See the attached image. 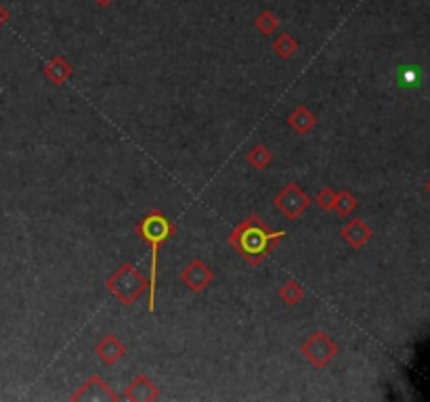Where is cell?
I'll return each instance as SVG.
<instances>
[{
  "label": "cell",
  "mask_w": 430,
  "mask_h": 402,
  "mask_svg": "<svg viewBox=\"0 0 430 402\" xmlns=\"http://www.w3.org/2000/svg\"><path fill=\"white\" fill-rule=\"evenodd\" d=\"M280 237H284V233H267L259 222H246L237 229L231 241L240 248V252L246 258H252V256L261 258L267 254L271 243Z\"/></svg>",
  "instance_id": "1"
},
{
  "label": "cell",
  "mask_w": 430,
  "mask_h": 402,
  "mask_svg": "<svg viewBox=\"0 0 430 402\" xmlns=\"http://www.w3.org/2000/svg\"><path fill=\"white\" fill-rule=\"evenodd\" d=\"M172 233V225L162 216V214H151L147 216L141 225V237H143L145 243L151 246V310H153V291H155V267H157V250H159V243Z\"/></svg>",
  "instance_id": "2"
},
{
  "label": "cell",
  "mask_w": 430,
  "mask_h": 402,
  "mask_svg": "<svg viewBox=\"0 0 430 402\" xmlns=\"http://www.w3.org/2000/svg\"><path fill=\"white\" fill-rule=\"evenodd\" d=\"M143 285L145 281L133 267H124L110 281V289L126 304H131L143 291Z\"/></svg>",
  "instance_id": "3"
},
{
  "label": "cell",
  "mask_w": 430,
  "mask_h": 402,
  "mask_svg": "<svg viewBox=\"0 0 430 402\" xmlns=\"http://www.w3.org/2000/svg\"><path fill=\"white\" fill-rule=\"evenodd\" d=\"M304 354L308 356L311 363L315 365H325L334 356V346L325 335H313L308 344L304 346Z\"/></svg>",
  "instance_id": "4"
},
{
  "label": "cell",
  "mask_w": 430,
  "mask_h": 402,
  "mask_svg": "<svg viewBox=\"0 0 430 402\" xmlns=\"http://www.w3.org/2000/svg\"><path fill=\"white\" fill-rule=\"evenodd\" d=\"M306 199H304V195L294 187V185H289L286 189V193L280 197V208L286 212L289 218H294V216H298L304 208H306Z\"/></svg>",
  "instance_id": "5"
},
{
  "label": "cell",
  "mask_w": 430,
  "mask_h": 402,
  "mask_svg": "<svg viewBox=\"0 0 430 402\" xmlns=\"http://www.w3.org/2000/svg\"><path fill=\"white\" fill-rule=\"evenodd\" d=\"M183 279L191 285V289H204V285L210 283L212 274H210V270L204 267L202 262H193L191 267L185 270Z\"/></svg>",
  "instance_id": "6"
},
{
  "label": "cell",
  "mask_w": 430,
  "mask_h": 402,
  "mask_svg": "<svg viewBox=\"0 0 430 402\" xmlns=\"http://www.w3.org/2000/svg\"><path fill=\"white\" fill-rule=\"evenodd\" d=\"M99 354L103 356V361L107 363H114L116 359L122 356V346L116 337H107L101 346H99Z\"/></svg>",
  "instance_id": "7"
},
{
  "label": "cell",
  "mask_w": 430,
  "mask_h": 402,
  "mask_svg": "<svg viewBox=\"0 0 430 402\" xmlns=\"http://www.w3.org/2000/svg\"><path fill=\"white\" fill-rule=\"evenodd\" d=\"M275 25H278V19H275V15L273 13H263L259 19H256V27L263 32V34H271L273 29H275Z\"/></svg>",
  "instance_id": "8"
},
{
  "label": "cell",
  "mask_w": 430,
  "mask_h": 402,
  "mask_svg": "<svg viewBox=\"0 0 430 402\" xmlns=\"http://www.w3.org/2000/svg\"><path fill=\"white\" fill-rule=\"evenodd\" d=\"M294 48H296V42H294L287 34H282V36L275 40V51H278L280 55H284V57H289V55L294 53Z\"/></svg>",
  "instance_id": "9"
},
{
  "label": "cell",
  "mask_w": 430,
  "mask_h": 402,
  "mask_svg": "<svg viewBox=\"0 0 430 402\" xmlns=\"http://www.w3.org/2000/svg\"><path fill=\"white\" fill-rule=\"evenodd\" d=\"M95 2H97L99 6H110V4H112L114 0H95Z\"/></svg>",
  "instance_id": "10"
},
{
  "label": "cell",
  "mask_w": 430,
  "mask_h": 402,
  "mask_svg": "<svg viewBox=\"0 0 430 402\" xmlns=\"http://www.w3.org/2000/svg\"><path fill=\"white\" fill-rule=\"evenodd\" d=\"M4 21H6V11H4V8L0 6V25H2Z\"/></svg>",
  "instance_id": "11"
}]
</instances>
